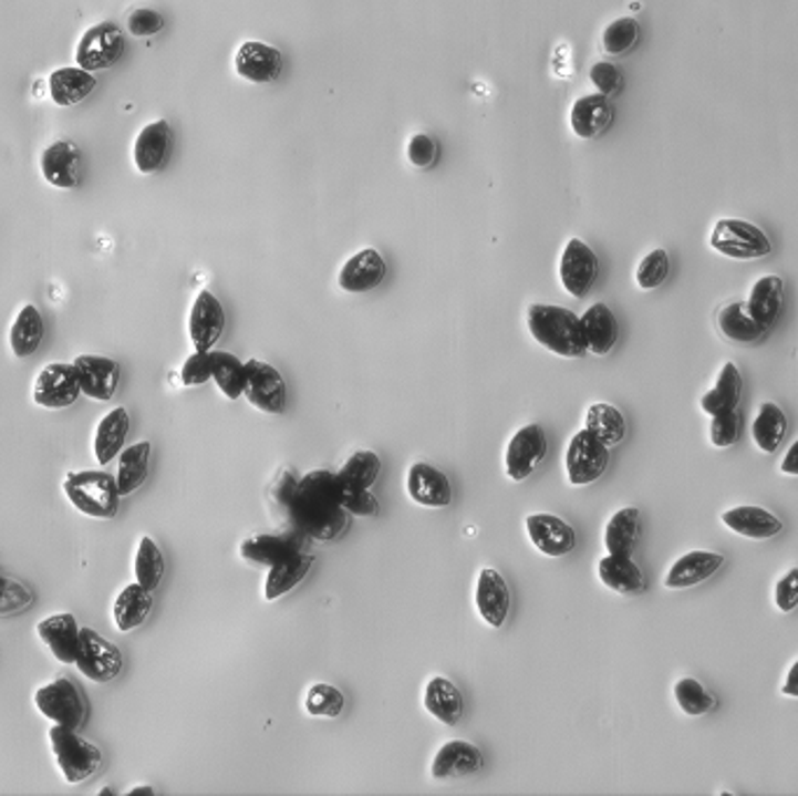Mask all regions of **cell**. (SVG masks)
<instances>
[{
	"instance_id": "cell-1",
	"label": "cell",
	"mask_w": 798,
	"mask_h": 796,
	"mask_svg": "<svg viewBox=\"0 0 798 796\" xmlns=\"http://www.w3.org/2000/svg\"><path fill=\"white\" fill-rule=\"evenodd\" d=\"M292 514L299 528L315 540H334L346 528L341 479L330 472H311L294 490Z\"/></svg>"
},
{
	"instance_id": "cell-2",
	"label": "cell",
	"mask_w": 798,
	"mask_h": 796,
	"mask_svg": "<svg viewBox=\"0 0 798 796\" xmlns=\"http://www.w3.org/2000/svg\"><path fill=\"white\" fill-rule=\"evenodd\" d=\"M528 330L539 347L560 358L587 355L589 343L581 318L563 307L532 304L528 309Z\"/></svg>"
},
{
	"instance_id": "cell-3",
	"label": "cell",
	"mask_w": 798,
	"mask_h": 796,
	"mask_svg": "<svg viewBox=\"0 0 798 796\" xmlns=\"http://www.w3.org/2000/svg\"><path fill=\"white\" fill-rule=\"evenodd\" d=\"M63 493L69 503L92 519H115L120 511V488L117 479L101 469H80L69 472L63 482Z\"/></svg>"
},
{
	"instance_id": "cell-4",
	"label": "cell",
	"mask_w": 798,
	"mask_h": 796,
	"mask_svg": "<svg viewBox=\"0 0 798 796\" xmlns=\"http://www.w3.org/2000/svg\"><path fill=\"white\" fill-rule=\"evenodd\" d=\"M50 745L54 752V759L63 773V781L71 785H80L84 781H90L101 768L103 755H101L99 745H94L87 738H82L77 734V728L52 724Z\"/></svg>"
},
{
	"instance_id": "cell-5",
	"label": "cell",
	"mask_w": 798,
	"mask_h": 796,
	"mask_svg": "<svg viewBox=\"0 0 798 796\" xmlns=\"http://www.w3.org/2000/svg\"><path fill=\"white\" fill-rule=\"evenodd\" d=\"M712 250L730 260H761L773 250L768 234L754 223L740 218H722L709 236Z\"/></svg>"
},
{
	"instance_id": "cell-6",
	"label": "cell",
	"mask_w": 798,
	"mask_h": 796,
	"mask_svg": "<svg viewBox=\"0 0 798 796\" xmlns=\"http://www.w3.org/2000/svg\"><path fill=\"white\" fill-rule=\"evenodd\" d=\"M610 465V446L602 444L591 430H579L566 451V472L572 486L598 482Z\"/></svg>"
},
{
	"instance_id": "cell-7",
	"label": "cell",
	"mask_w": 798,
	"mask_h": 796,
	"mask_svg": "<svg viewBox=\"0 0 798 796\" xmlns=\"http://www.w3.org/2000/svg\"><path fill=\"white\" fill-rule=\"evenodd\" d=\"M122 54H124L122 29L117 24H111V21H101V24L84 31V35L80 38L75 59L80 69L96 73L113 69L122 59Z\"/></svg>"
},
{
	"instance_id": "cell-8",
	"label": "cell",
	"mask_w": 798,
	"mask_h": 796,
	"mask_svg": "<svg viewBox=\"0 0 798 796\" xmlns=\"http://www.w3.org/2000/svg\"><path fill=\"white\" fill-rule=\"evenodd\" d=\"M35 707L52 724L80 728L87 717V705L77 686L69 678H59L35 692Z\"/></svg>"
},
{
	"instance_id": "cell-9",
	"label": "cell",
	"mask_w": 798,
	"mask_h": 796,
	"mask_svg": "<svg viewBox=\"0 0 798 796\" xmlns=\"http://www.w3.org/2000/svg\"><path fill=\"white\" fill-rule=\"evenodd\" d=\"M243 395L265 414H283L288 409V383L283 374L262 360L246 362Z\"/></svg>"
},
{
	"instance_id": "cell-10",
	"label": "cell",
	"mask_w": 798,
	"mask_h": 796,
	"mask_svg": "<svg viewBox=\"0 0 798 796\" xmlns=\"http://www.w3.org/2000/svg\"><path fill=\"white\" fill-rule=\"evenodd\" d=\"M549 454V442L542 425L530 423L516 433L505 451V469L511 482H526Z\"/></svg>"
},
{
	"instance_id": "cell-11",
	"label": "cell",
	"mask_w": 798,
	"mask_h": 796,
	"mask_svg": "<svg viewBox=\"0 0 798 796\" xmlns=\"http://www.w3.org/2000/svg\"><path fill=\"white\" fill-rule=\"evenodd\" d=\"M75 665L84 678L94 682H111L122 673V652L94 629H82Z\"/></svg>"
},
{
	"instance_id": "cell-12",
	"label": "cell",
	"mask_w": 798,
	"mask_h": 796,
	"mask_svg": "<svg viewBox=\"0 0 798 796\" xmlns=\"http://www.w3.org/2000/svg\"><path fill=\"white\" fill-rule=\"evenodd\" d=\"M82 395L75 368L69 362H50L33 383V400L42 409H69Z\"/></svg>"
},
{
	"instance_id": "cell-13",
	"label": "cell",
	"mask_w": 798,
	"mask_h": 796,
	"mask_svg": "<svg viewBox=\"0 0 798 796\" xmlns=\"http://www.w3.org/2000/svg\"><path fill=\"white\" fill-rule=\"evenodd\" d=\"M598 255L581 239H570L560 255V283L574 297L584 299L598 281Z\"/></svg>"
},
{
	"instance_id": "cell-14",
	"label": "cell",
	"mask_w": 798,
	"mask_h": 796,
	"mask_svg": "<svg viewBox=\"0 0 798 796\" xmlns=\"http://www.w3.org/2000/svg\"><path fill=\"white\" fill-rule=\"evenodd\" d=\"M526 530L535 549L549 558L568 556L577 547L574 528L553 514H545V511L530 514L526 519Z\"/></svg>"
},
{
	"instance_id": "cell-15",
	"label": "cell",
	"mask_w": 798,
	"mask_h": 796,
	"mask_svg": "<svg viewBox=\"0 0 798 796\" xmlns=\"http://www.w3.org/2000/svg\"><path fill=\"white\" fill-rule=\"evenodd\" d=\"M225 309L220 299L213 292L204 290L194 299V307L189 313V339L197 351H213L215 343L220 341L225 332Z\"/></svg>"
},
{
	"instance_id": "cell-16",
	"label": "cell",
	"mask_w": 798,
	"mask_h": 796,
	"mask_svg": "<svg viewBox=\"0 0 798 796\" xmlns=\"http://www.w3.org/2000/svg\"><path fill=\"white\" fill-rule=\"evenodd\" d=\"M73 368L80 381L82 395H87L90 400L107 402L117 393L120 364L115 360L103 355H80L75 358Z\"/></svg>"
},
{
	"instance_id": "cell-17",
	"label": "cell",
	"mask_w": 798,
	"mask_h": 796,
	"mask_svg": "<svg viewBox=\"0 0 798 796\" xmlns=\"http://www.w3.org/2000/svg\"><path fill=\"white\" fill-rule=\"evenodd\" d=\"M236 73L252 84L276 82L283 73V54L260 40H246L234 59Z\"/></svg>"
},
{
	"instance_id": "cell-18",
	"label": "cell",
	"mask_w": 798,
	"mask_h": 796,
	"mask_svg": "<svg viewBox=\"0 0 798 796\" xmlns=\"http://www.w3.org/2000/svg\"><path fill=\"white\" fill-rule=\"evenodd\" d=\"M406 493L416 505L444 509L453 503V488L442 469L427 463H414L406 475Z\"/></svg>"
},
{
	"instance_id": "cell-19",
	"label": "cell",
	"mask_w": 798,
	"mask_h": 796,
	"mask_svg": "<svg viewBox=\"0 0 798 796\" xmlns=\"http://www.w3.org/2000/svg\"><path fill=\"white\" fill-rule=\"evenodd\" d=\"M40 170L56 189H75L82 176V153L73 141L52 143L40 157Z\"/></svg>"
},
{
	"instance_id": "cell-20",
	"label": "cell",
	"mask_w": 798,
	"mask_h": 796,
	"mask_svg": "<svg viewBox=\"0 0 798 796\" xmlns=\"http://www.w3.org/2000/svg\"><path fill=\"white\" fill-rule=\"evenodd\" d=\"M174 149V132L166 120H157L147 124L136 138L134 145V164L145 176H153L162 170Z\"/></svg>"
},
{
	"instance_id": "cell-21",
	"label": "cell",
	"mask_w": 798,
	"mask_h": 796,
	"mask_svg": "<svg viewBox=\"0 0 798 796\" xmlns=\"http://www.w3.org/2000/svg\"><path fill=\"white\" fill-rule=\"evenodd\" d=\"M484 768L481 750L467 743V741H448L433 759V778L450 781V778H467Z\"/></svg>"
},
{
	"instance_id": "cell-22",
	"label": "cell",
	"mask_w": 798,
	"mask_h": 796,
	"mask_svg": "<svg viewBox=\"0 0 798 796\" xmlns=\"http://www.w3.org/2000/svg\"><path fill=\"white\" fill-rule=\"evenodd\" d=\"M726 564V558L722 554L715 551H705V549H696L688 551L682 558L673 564L671 572L665 575V589H692L698 587L707 579L719 572L722 566Z\"/></svg>"
},
{
	"instance_id": "cell-23",
	"label": "cell",
	"mask_w": 798,
	"mask_h": 796,
	"mask_svg": "<svg viewBox=\"0 0 798 796\" xmlns=\"http://www.w3.org/2000/svg\"><path fill=\"white\" fill-rule=\"evenodd\" d=\"M614 122V105L610 101V96L605 94H587L577 99V103L572 105L570 113V124L572 132L584 138V141H593L600 138L602 134L608 132Z\"/></svg>"
},
{
	"instance_id": "cell-24",
	"label": "cell",
	"mask_w": 798,
	"mask_h": 796,
	"mask_svg": "<svg viewBox=\"0 0 798 796\" xmlns=\"http://www.w3.org/2000/svg\"><path fill=\"white\" fill-rule=\"evenodd\" d=\"M477 610L490 629H502L511 610V591L498 570H481L477 582Z\"/></svg>"
},
{
	"instance_id": "cell-25",
	"label": "cell",
	"mask_w": 798,
	"mask_h": 796,
	"mask_svg": "<svg viewBox=\"0 0 798 796\" xmlns=\"http://www.w3.org/2000/svg\"><path fill=\"white\" fill-rule=\"evenodd\" d=\"M40 640L48 644V650L59 659L61 663H75L77 650H80V623L73 614L61 612L42 619L35 627Z\"/></svg>"
},
{
	"instance_id": "cell-26",
	"label": "cell",
	"mask_w": 798,
	"mask_h": 796,
	"mask_svg": "<svg viewBox=\"0 0 798 796\" xmlns=\"http://www.w3.org/2000/svg\"><path fill=\"white\" fill-rule=\"evenodd\" d=\"M385 273H387V267H385V260L381 257V252L374 248H366V250H360L357 255H353L351 260L343 265V269L339 273V286H341V290L355 292V294L370 292L383 283Z\"/></svg>"
},
{
	"instance_id": "cell-27",
	"label": "cell",
	"mask_w": 798,
	"mask_h": 796,
	"mask_svg": "<svg viewBox=\"0 0 798 796\" xmlns=\"http://www.w3.org/2000/svg\"><path fill=\"white\" fill-rule=\"evenodd\" d=\"M722 521L726 528L736 535L749 537V540H770V537L783 533V521L778 516L757 505L733 507L722 514Z\"/></svg>"
},
{
	"instance_id": "cell-28",
	"label": "cell",
	"mask_w": 798,
	"mask_h": 796,
	"mask_svg": "<svg viewBox=\"0 0 798 796\" xmlns=\"http://www.w3.org/2000/svg\"><path fill=\"white\" fill-rule=\"evenodd\" d=\"M423 703H425L427 713L435 720L444 722L446 726H456L465 713L463 692L448 678H442V675L433 678L425 684Z\"/></svg>"
},
{
	"instance_id": "cell-29",
	"label": "cell",
	"mask_w": 798,
	"mask_h": 796,
	"mask_svg": "<svg viewBox=\"0 0 798 796\" xmlns=\"http://www.w3.org/2000/svg\"><path fill=\"white\" fill-rule=\"evenodd\" d=\"M598 577L602 585L621 596H635L644 591V575L640 566L633 561V556L610 554L605 558H600Z\"/></svg>"
},
{
	"instance_id": "cell-30",
	"label": "cell",
	"mask_w": 798,
	"mask_h": 796,
	"mask_svg": "<svg viewBox=\"0 0 798 796\" xmlns=\"http://www.w3.org/2000/svg\"><path fill=\"white\" fill-rule=\"evenodd\" d=\"M94 90H96L94 73L84 71L80 66L56 69L50 75V96L61 107H71V105L82 103Z\"/></svg>"
},
{
	"instance_id": "cell-31",
	"label": "cell",
	"mask_w": 798,
	"mask_h": 796,
	"mask_svg": "<svg viewBox=\"0 0 798 796\" xmlns=\"http://www.w3.org/2000/svg\"><path fill=\"white\" fill-rule=\"evenodd\" d=\"M783 304H785V283L780 276H761L759 281L754 283L747 299L749 313L757 318L766 330L773 328L775 320L780 318Z\"/></svg>"
},
{
	"instance_id": "cell-32",
	"label": "cell",
	"mask_w": 798,
	"mask_h": 796,
	"mask_svg": "<svg viewBox=\"0 0 798 796\" xmlns=\"http://www.w3.org/2000/svg\"><path fill=\"white\" fill-rule=\"evenodd\" d=\"M128 423H132V418H128V412L124 406L113 409L111 414H105L101 418L94 437V454L101 465H107L122 454L128 435Z\"/></svg>"
},
{
	"instance_id": "cell-33",
	"label": "cell",
	"mask_w": 798,
	"mask_h": 796,
	"mask_svg": "<svg viewBox=\"0 0 798 796\" xmlns=\"http://www.w3.org/2000/svg\"><path fill=\"white\" fill-rule=\"evenodd\" d=\"M149 612H153V591H147L138 582L124 587L120 591V596L115 598L113 619H115L117 631H122V633L138 629L141 623L149 617Z\"/></svg>"
},
{
	"instance_id": "cell-34",
	"label": "cell",
	"mask_w": 798,
	"mask_h": 796,
	"mask_svg": "<svg viewBox=\"0 0 798 796\" xmlns=\"http://www.w3.org/2000/svg\"><path fill=\"white\" fill-rule=\"evenodd\" d=\"M740 397H743V374L736 368V362H726L717 376L715 389L703 395L701 409L707 416H717L730 412V409H738Z\"/></svg>"
},
{
	"instance_id": "cell-35",
	"label": "cell",
	"mask_w": 798,
	"mask_h": 796,
	"mask_svg": "<svg viewBox=\"0 0 798 796\" xmlns=\"http://www.w3.org/2000/svg\"><path fill=\"white\" fill-rule=\"evenodd\" d=\"M311 566H313V556L299 554V551L292 554L290 558H286V561L271 566V572L265 582V598L278 600L280 596H286L292 589H297L311 572Z\"/></svg>"
},
{
	"instance_id": "cell-36",
	"label": "cell",
	"mask_w": 798,
	"mask_h": 796,
	"mask_svg": "<svg viewBox=\"0 0 798 796\" xmlns=\"http://www.w3.org/2000/svg\"><path fill=\"white\" fill-rule=\"evenodd\" d=\"M581 325H584L591 353L608 355L614 349V343L619 339V325L608 304H593L584 316H581Z\"/></svg>"
},
{
	"instance_id": "cell-37",
	"label": "cell",
	"mask_w": 798,
	"mask_h": 796,
	"mask_svg": "<svg viewBox=\"0 0 798 796\" xmlns=\"http://www.w3.org/2000/svg\"><path fill=\"white\" fill-rule=\"evenodd\" d=\"M149 454H153L149 442H136L128 448H122L115 477L122 498L132 496V493H136L145 484L149 472Z\"/></svg>"
},
{
	"instance_id": "cell-38",
	"label": "cell",
	"mask_w": 798,
	"mask_h": 796,
	"mask_svg": "<svg viewBox=\"0 0 798 796\" xmlns=\"http://www.w3.org/2000/svg\"><path fill=\"white\" fill-rule=\"evenodd\" d=\"M42 337H45V320H42L38 307L27 304L12 322L10 349L17 358H29L40 349Z\"/></svg>"
},
{
	"instance_id": "cell-39",
	"label": "cell",
	"mask_w": 798,
	"mask_h": 796,
	"mask_svg": "<svg viewBox=\"0 0 798 796\" xmlns=\"http://www.w3.org/2000/svg\"><path fill=\"white\" fill-rule=\"evenodd\" d=\"M640 540V511L623 507L614 511L605 528V549L616 556H633Z\"/></svg>"
},
{
	"instance_id": "cell-40",
	"label": "cell",
	"mask_w": 798,
	"mask_h": 796,
	"mask_svg": "<svg viewBox=\"0 0 798 796\" xmlns=\"http://www.w3.org/2000/svg\"><path fill=\"white\" fill-rule=\"evenodd\" d=\"M787 435V416L775 402H764L752 423V440L764 454H775Z\"/></svg>"
},
{
	"instance_id": "cell-41",
	"label": "cell",
	"mask_w": 798,
	"mask_h": 796,
	"mask_svg": "<svg viewBox=\"0 0 798 796\" xmlns=\"http://www.w3.org/2000/svg\"><path fill=\"white\" fill-rule=\"evenodd\" d=\"M719 330L726 339L738 343H752L764 337L766 328L747 309V301H733L719 313Z\"/></svg>"
},
{
	"instance_id": "cell-42",
	"label": "cell",
	"mask_w": 798,
	"mask_h": 796,
	"mask_svg": "<svg viewBox=\"0 0 798 796\" xmlns=\"http://www.w3.org/2000/svg\"><path fill=\"white\" fill-rule=\"evenodd\" d=\"M587 430L605 444V446H619L625 437V418L616 406L598 402L591 404L587 412Z\"/></svg>"
},
{
	"instance_id": "cell-43",
	"label": "cell",
	"mask_w": 798,
	"mask_h": 796,
	"mask_svg": "<svg viewBox=\"0 0 798 796\" xmlns=\"http://www.w3.org/2000/svg\"><path fill=\"white\" fill-rule=\"evenodd\" d=\"M210 353H213V379L218 383L220 393L227 400L243 397L246 362L225 351H210Z\"/></svg>"
},
{
	"instance_id": "cell-44",
	"label": "cell",
	"mask_w": 798,
	"mask_h": 796,
	"mask_svg": "<svg viewBox=\"0 0 798 796\" xmlns=\"http://www.w3.org/2000/svg\"><path fill=\"white\" fill-rule=\"evenodd\" d=\"M134 570H136V582L141 587H145L147 591H155L162 585L164 572H166V561L153 537H147V535L141 537Z\"/></svg>"
},
{
	"instance_id": "cell-45",
	"label": "cell",
	"mask_w": 798,
	"mask_h": 796,
	"mask_svg": "<svg viewBox=\"0 0 798 796\" xmlns=\"http://www.w3.org/2000/svg\"><path fill=\"white\" fill-rule=\"evenodd\" d=\"M381 475V458L374 451H355L349 463L339 469V479L349 488H372Z\"/></svg>"
},
{
	"instance_id": "cell-46",
	"label": "cell",
	"mask_w": 798,
	"mask_h": 796,
	"mask_svg": "<svg viewBox=\"0 0 798 796\" xmlns=\"http://www.w3.org/2000/svg\"><path fill=\"white\" fill-rule=\"evenodd\" d=\"M292 554H297L294 545H290L288 540H280V537H271V535H262V537H250L241 545V556L246 561H255L262 566H276L280 561H286Z\"/></svg>"
},
{
	"instance_id": "cell-47",
	"label": "cell",
	"mask_w": 798,
	"mask_h": 796,
	"mask_svg": "<svg viewBox=\"0 0 798 796\" xmlns=\"http://www.w3.org/2000/svg\"><path fill=\"white\" fill-rule=\"evenodd\" d=\"M675 701L688 717H703L715 707V696L696 678H682L675 684Z\"/></svg>"
},
{
	"instance_id": "cell-48",
	"label": "cell",
	"mask_w": 798,
	"mask_h": 796,
	"mask_svg": "<svg viewBox=\"0 0 798 796\" xmlns=\"http://www.w3.org/2000/svg\"><path fill=\"white\" fill-rule=\"evenodd\" d=\"M640 33H642L640 24L633 17L614 19L612 24L605 29V33H602V50L612 56H621L638 45Z\"/></svg>"
},
{
	"instance_id": "cell-49",
	"label": "cell",
	"mask_w": 798,
	"mask_h": 796,
	"mask_svg": "<svg viewBox=\"0 0 798 796\" xmlns=\"http://www.w3.org/2000/svg\"><path fill=\"white\" fill-rule=\"evenodd\" d=\"M343 692H339L332 684H313L307 694V713L311 717H328L334 720L343 713Z\"/></svg>"
},
{
	"instance_id": "cell-50",
	"label": "cell",
	"mask_w": 798,
	"mask_h": 796,
	"mask_svg": "<svg viewBox=\"0 0 798 796\" xmlns=\"http://www.w3.org/2000/svg\"><path fill=\"white\" fill-rule=\"evenodd\" d=\"M667 276H671V255L656 248L640 262L635 281L642 290H656L667 281Z\"/></svg>"
},
{
	"instance_id": "cell-51",
	"label": "cell",
	"mask_w": 798,
	"mask_h": 796,
	"mask_svg": "<svg viewBox=\"0 0 798 796\" xmlns=\"http://www.w3.org/2000/svg\"><path fill=\"white\" fill-rule=\"evenodd\" d=\"M740 437V414L738 409H730V412L712 416L709 425V442L717 448H728L738 442Z\"/></svg>"
},
{
	"instance_id": "cell-52",
	"label": "cell",
	"mask_w": 798,
	"mask_h": 796,
	"mask_svg": "<svg viewBox=\"0 0 798 796\" xmlns=\"http://www.w3.org/2000/svg\"><path fill=\"white\" fill-rule=\"evenodd\" d=\"M180 379L185 385H204L213 379V353L210 351H197L191 353L185 364Z\"/></svg>"
},
{
	"instance_id": "cell-53",
	"label": "cell",
	"mask_w": 798,
	"mask_h": 796,
	"mask_svg": "<svg viewBox=\"0 0 798 796\" xmlns=\"http://www.w3.org/2000/svg\"><path fill=\"white\" fill-rule=\"evenodd\" d=\"M591 82L595 90L605 96H616L623 90V73L616 63L600 61L591 69Z\"/></svg>"
},
{
	"instance_id": "cell-54",
	"label": "cell",
	"mask_w": 798,
	"mask_h": 796,
	"mask_svg": "<svg viewBox=\"0 0 798 796\" xmlns=\"http://www.w3.org/2000/svg\"><path fill=\"white\" fill-rule=\"evenodd\" d=\"M164 27H166V19L157 10H149V8H141V10L132 12V17H128V33L136 38L157 35L159 31H164Z\"/></svg>"
},
{
	"instance_id": "cell-55",
	"label": "cell",
	"mask_w": 798,
	"mask_h": 796,
	"mask_svg": "<svg viewBox=\"0 0 798 796\" xmlns=\"http://www.w3.org/2000/svg\"><path fill=\"white\" fill-rule=\"evenodd\" d=\"M406 153H408V162H412L416 168H429L437 162L439 149L433 138L425 134H416L412 141H408Z\"/></svg>"
},
{
	"instance_id": "cell-56",
	"label": "cell",
	"mask_w": 798,
	"mask_h": 796,
	"mask_svg": "<svg viewBox=\"0 0 798 796\" xmlns=\"http://www.w3.org/2000/svg\"><path fill=\"white\" fill-rule=\"evenodd\" d=\"M343 507L357 516H374L379 511V500L372 496L370 488L343 486Z\"/></svg>"
},
{
	"instance_id": "cell-57",
	"label": "cell",
	"mask_w": 798,
	"mask_h": 796,
	"mask_svg": "<svg viewBox=\"0 0 798 796\" xmlns=\"http://www.w3.org/2000/svg\"><path fill=\"white\" fill-rule=\"evenodd\" d=\"M775 606L780 612L789 614L798 608V566L791 568L775 587Z\"/></svg>"
},
{
	"instance_id": "cell-58",
	"label": "cell",
	"mask_w": 798,
	"mask_h": 796,
	"mask_svg": "<svg viewBox=\"0 0 798 796\" xmlns=\"http://www.w3.org/2000/svg\"><path fill=\"white\" fill-rule=\"evenodd\" d=\"M783 472H785V475L798 477V440L789 446V451L785 454V461H783Z\"/></svg>"
},
{
	"instance_id": "cell-59",
	"label": "cell",
	"mask_w": 798,
	"mask_h": 796,
	"mask_svg": "<svg viewBox=\"0 0 798 796\" xmlns=\"http://www.w3.org/2000/svg\"><path fill=\"white\" fill-rule=\"evenodd\" d=\"M783 694L789 696V699H798V661H794V665H791L787 678H785Z\"/></svg>"
},
{
	"instance_id": "cell-60",
	"label": "cell",
	"mask_w": 798,
	"mask_h": 796,
	"mask_svg": "<svg viewBox=\"0 0 798 796\" xmlns=\"http://www.w3.org/2000/svg\"><path fill=\"white\" fill-rule=\"evenodd\" d=\"M126 794H128V796H136V794H155V789H153V787H147V785H143V787H134V789H128Z\"/></svg>"
},
{
	"instance_id": "cell-61",
	"label": "cell",
	"mask_w": 798,
	"mask_h": 796,
	"mask_svg": "<svg viewBox=\"0 0 798 796\" xmlns=\"http://www.w3.org/2000/svg\"><path fill=\"white\" fill-rule=\"evenodd\" d=\"M3 585H6V579H3V577H0V593H3Z\"/></svg>"
}]
</instances>
